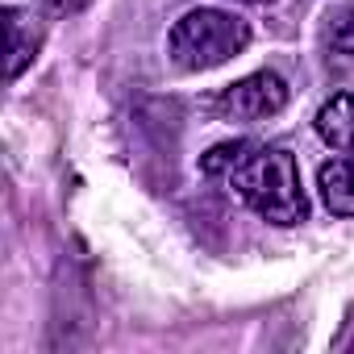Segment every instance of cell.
<instances>
[{
  "instance_id": "3",
  "label": "cell",
  "mask_w": 354,
  "mask_h": 354,
  "mask_svg": "<svg viewBox=\"0 0 354 354\" xmlns=\"http://www.w3.org/2000/svg\"><path fill=\"white\" fill-rule=\"evenodd\" d=\"M288 96H292V92H288V80H283V75H275V71H254V75H246V80H238V84H225V88L209 100V109H213L217 121L259 125V121L283 113V109H288Z\"/></svg>"
},
{
  "instance_id": "1",
  "label": "cell",
  "mask_w": 354,
  "mask_h": 354,
  "mask_svg": "<svg viewBox=\"0 0 354 354\" xmlns=\"http://www.w3.org/2000/svg\"><path fill=\"white\" fill-rule=\"evenodd\" d=\"M230 192L250 209L259 213L263 221L288 230V225H300L308 217V201H304V184H300V162L292 150L283 146H250L246 158L225 175Z\"/></svg>"
},
{
  "instance_id": "5",
  "label": "cell",
  "mask_w": 354,
  "mask_h": 354,
  "mask_svg": "<svg viewBox=\"0 0 354 354\" xmlns=\"http://www.w3.org/2000/svg\"><path fill=\"white\" fill-rule=\"evenodd\" d=\"M321 205L333 217H354V158H329L317 171Z\"/></svg>"
},
{
  "instance_id": "10",
  "label": "cell",
  "mask_w": 354,
  "mask_h": 354,
  "mask_svg": "<svg viewBox=\"0 0 354 354\" xmlns=\"http://www.w3.org/2000/svg\"><path fill=\"white\" fill-rule=\"evenodd\" d=\"M337 350H346V354H354V313H350V321H346V333L337 337Z\"/></svg>"
},
{
  "instance_id": "9",
  "label": "cell",
  "mask_w": 354,
  "mask_h": 354,
  "mask_svg": "<svg viewBox=\"0 0 354 354\" xmlns=\"http://www.w3.org/2000/svg\"><path fill=\"white\" fill-rule=\"evenodd\" d=\"M92 5V0H46V13H55V17H75V13H84Z\"/></svg>"
},
{
  "instance_id": "7",
  "label": "cell",
  "mask_w": 354,
  "mask_h": 354,
  "mask_svg": "<svg viewBox=\"0 0 354 354\" xmlns=\"http://www.w3.org/2000/svg\"><path fill=\"white\" fill-rule=\"evenodd\" d=\"M325 42H329L337 55L354 59V0H342L337 9L325 13Z\"/></svg>"
},
{
  "instance_id": "8",
  "label": "cell",
  "mask_w": 354,
  "mask_h": 354,
  "mask_svg": "<svg viewBox=\"0 0 354 354\" xmlns=\"http://www.w3.org/2000/svg\"><path fill=\"white\" fill-rule=\"evenodd\" d=\"M250 146H254L250 138H242V142H221V146H213V150L201 158V171H205V175H217V180H225V175L246 158Z\"/></svg>"
},
{
  "instance_id": "11",
  "label": "cell",
  "mask_w": 354,
  "mask_h": 354,
  "mask_svg": "<svg viewBox=\"0 0 354 354\" xmlns=\"http://www.w3.org/2000/svg\"><path fill=\"white\" fill-rule=\"evenodd\" d=\"M238 5H271V0H238Z\"/></svg>"
},
{
  "instance_id": "6",
  "label": "cell",
  "mask_w": 354,
  "mask_h": 354,
  "mask_svg": "<svg viewBox=\"0 0 354 354\" xmlns=\"http://www.w3.org/2000/svg\"><path fill=\"white\" fill-rule=\"evenodd\" d=\"M5 30H9V80H17V75L34 63L38 38L26 34V17H21L17 9H5Z\"/></svg>"
},
{
  "instance_id": "2",
  "label": "cell",
  "mask_w": 354,
  "mask_h": 354,
  "mask_svg": "<svg viewBox=\"0 0 354 354\" xmlns=\"http://www.w3.org/2000/svg\"><path fill=\"white\" fill-rule=\"evenodd\" d=\"M250 46V26L225 9H188L167 34V59L180 71H213Z\"/></svg>"
},
{
  "instance_id": "4",
  "label": "cell",
  "mask_w": 354,
  "mask_h": 354,
  "mask_svg": "<svg viewBox=\"0 0 354 354\" xmlns=\"http://www.w3.org/2000/svg\"><path fill=\"white\" fill-rule=\"evenodd\" d=\"M317 133L325 146L342 150V154H354V92H337L329 96L321 109H317Z\"/></svg>"
}]
</instances>
